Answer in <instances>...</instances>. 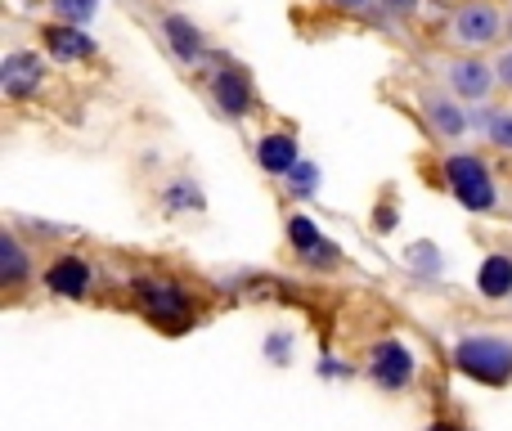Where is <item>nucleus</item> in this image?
I'll list each match as a JSON object with an SVG mask.
<instances>
[{"mask_svg":"<svg viewBox=\"0 0 512 431\" xmlns=\"http://www.w3.org/2000/svg\"><path fill=\"white\" fill-rule=\"evenodd\" d=\"M454 364H459L468 378L486 382V387H508L512 382V342H504V337H463L459 351H454Z\"/></svg>","mask_w":512,"mask_h":431,"instance_id":"f257e3e1","label":"nucleus"},{"mask_svg":"<svg viewBox=\"0 0 512 431\" xmlns=\"http://www.w3.org/2000/svg\"><path fill=\"white\" fill-rule=\"evenodd\" d=\"M445 176H450L454 198H459L468 212H486V207H495V185H490V171L481 167L477 158H468V153L450 158V162H445Z\"/></svg>","mask_w":512,"mask_h":431,"instance_id":"f03ea898","label":"nucleus"},{"mask_svg":"<svg viewBox=\"0 0 512 431\" xmlns=\"http://www.w3.org/2000/svg\"><path fill=\"white\" fill-rule=\"evenodd\" d=\"M135 297H140L144 315L158 319V324H180V319L189 315V301H185V292H180L176 283L149 279V283H140V288H135Z\"/></svg>","mask_w":512,"mask_h":431,"instance_id":"7ed1b4c3","label":"nucleus"},{"mask_svg":"<svg viewBox=\"0 0 512 431\" xmlns=\"http://www.w3.org/2000/svg\"><path fill=\"white\" fill-rule=\"evenodd\" d=\"M369 373L382 391H405L409 378H414V355H409L400 342H382L369 360Z\"/></svg>","mask_w":512,"mask_h":431,"instance_id":"20e7f679","label":"nucleus"},{"mask_svg":"<svg viewBox=\"0 0 512 431\" xmlns=\"http://www.w3.org/2000/svg\"><path fill=\"white\" fill-rule=\"evenodd\" d=\"M41 77H45V63L36 59V54H27V50L5 54V63H0V86H5V95H9V99H27V95H36Z\"/></svg>","mask_w":512,"mask_h":431,"instance_id":"39448f33","label":"nucleus"},{"mask_svg":"<svg viewBox=\"0 0 512 431\" xmlns=\"http://www.w3.org/2000/svg\"><path fill=\"white\" fill-rule=\"evenodd\" d=\"M454 32H459L463 45H490L499 36V14L490 5H468L454 18Z\"/></svg>","mask_w":512,"mask_h":431,"instance_id":"423d86ee","label":"nucleus"},{"mask_svg":"<svg viewBox=\"0 0 512 431\" xmlns=\"http://www.w3.org/2000/svg\"><path fill=\"white\" fill-rule=\"evenodd\" d=\"M45 50L54 54V59H63V63H77V59H90L95 54V41H90L86 32H81L77 23H68V27H45Z\"/></svg>","mask_w":512,"mask_h":431,"instance_id":"0eeeda50","label":"nucleus"},{"mask_svg":"<svg viewBox=\"0 0 512 431\" xmlns=\"http://www.w3.org/2000/svg\"><path fill=\"white\" fill-rule=\"evenodd\" d=\"M45 288H54L59 297H81L90 288V270L81 256H59V261L45 270Z\"/></svg>","mask_w":512,"mask_h":431,"instance_id":"6e6552de","label":"nucleus"},{"mask_svg":"<svg viewBox=\"0 0 512 431\" xmlns=\"http://www.w3.org/2000/svg\"><path fill=\"white\" fill-rule=\"evenodd\" d=\"M252 104V90L239 72H216V108H225L230 117H243Z\"/></svg>","mask_w":512,"mask_h":431,"instance_id":"1a4fd4ad","label":"nucleus"},{"mask_svg":"<svg viewBox=\"0 0 512 431\" xmlns=\"http://www.w3.org/2000/svg\"><path fill=\"white\" fill-rule=\"evenodd\" d=\"M256 158H261L265 171H274V176H288V171L297 167V144H292V135H265L261 149H256Z\"/></svg>","mask_w":512,"mask_h":431,"instance_id":"9d476101","label":"nucleus"},{"mask_svg":"<svg viewBox=\"0 0 512 431\" xmlns=\"http://www.w3.org/2000/svg\"><path fill=\"white\" fill-rule=\"evenodd\" d=\"M450 86L459 90L463 99H481L490 90V68H486V63H477V59L454 63V68H450Z\"/></svg>","mask_w":512,"mask_h":431,"instance_id":"9b49d317","label":"nucleus"},{"mask_svg":"<svg viewBox=\"0 0 512 431\" xmlns=\"http://www.w3.org/2000/svg\"><path fill=\"white\" fill-rule=\"evenodd\" d=\"M167 41L185 63H194L198 54H203V36H198V27L189 23V18H180V14L167 18Z\"/></svg>","mask_w":512,"mask_h":431,"instance_id":"f8f14e48","label":"nucleus"},{"mask_svg":"<svg viewBox=\"0 0 512 431\" xmlns=\"http://www.w3.org/2000/svg\"><path fill=\"white\" fill-rule=\"evenodd\" d=\"M0 279H5L9 288H18V283L27 279V256H23V247H18L14 234L0 238Z\"/></svg>","mask_w":512,"mask_h":431,"instance_id":"ddd939ff","label":"nucleus"},{"mask_svg":"<svg viewBox=\"0 0 512 431\" xmlns=\"http://www.w3.org/2000/svg\"><path fill=\"white\" fill-rule=\"evenodd\" d=\"M481 292H486V297H508L512 292V261L508 256H490V261L481 265Z\"/></svg>","mask_w":512,"mask_h":431,"instance_id":"4468645a","label":"nucleus"},{"mask_svg":"<svg viewBox=\"0 0 512 431\" xmlns=\"http://www.w3.org/2000/svg\"><path fill=\"white\" fill-rule=\"evenodd\" d=\"M288 238H292V247H297V252H315V247L324 243V238H319V229L310 225L306 216H292V225H288Z\"/></svg>","mask_w":512,"mask_h":431,"instance_id":"2eb2a0df","label":"nucleus"},{"mask_svg":"<svg viewBox=\"0 0 512 431\" xmlns=\"http://www.w3.org/2000/svg\"><path fill=\"white\" fill-rule=\"evenodd\" d=\"M432 122L441 126L445 135H459L463 126H468V117H463L454 104H445V99H432Z\"/></svg>","mask_w":512,"mask_h":431,"instance_id":"dca6fc26","label":"nucleus"},{"mask_svg":"<svg viewBox=\"0 0 512 431\" xmlns=\"http://www.w3.org/2000/svg\"><path fill=\"white\" fill-rule=\"evenodd\" d=\"M54 9H59L68 23H86L90 14H95V0H50Z\"/></svg>","mask_w":512,"mask_h":431,"instance_id":"f3484780","label":"nucleus"},{"mask_svg":"<svg viewBox=\"0 0 512 431\" xmlns=\"http://www.w3.org/2000/svg\"><path fill=\"white\" fill-rule=\"evenodd\" d=\"M315 176H319V171L310 167V162H297V167L288 171V180H292V189H297V194H310V189H315Z\"/></svg>","mask_w":512,"mask_h":431,"instance_id":"a211bd4d","label":"nucleus"},{"mask_svg":"<svg viewBox=\"0 0 512 431\" xmlns=\"http://www.w3.org/2000/svg\"><path fill=\"white\" fill-rule=\"evenodd\" d=\"M490 140L495 144H504V149H512V117H490Z\"/></svg>","mask_w":512,"mask_h":431,"instance_id":"6ab92c4d","label":"nucleus"},{"mask_svg":"<svg viewBox=\"0 0 512 431\" xmlns=\"http://www.w3.org/2000/svg\"><path fill=\"white\" fill-rule=\"evenodd\" d=\"M167 203H171V207H180V203H185V207H203V198H198L194 189H171Z\"/></svg>","mask_w":512,"mask_h":431,"instance_id":"aec40b11","label":"nucleus"},{"mask_svg":"<svg viewBox=\"0 0 512 431\" xmlns=\"http://www.w3.org/2000/svg\"><path fill=\"white\" fill-rule=\"evenodd\" d=\"M499 77H504V86H512V54H504V63H499Z\"/></svg>","mask_w":512,"mask_h":431,"instance_id":"412c9836","label":"nucleus"},{"mask_svg":"<svg viewBox=\"0 0 512 431\" xmlns=\"http://www.w3.org/2000/svg\"><path fill=\"white\" fill-rule=\"evenodd\" d=\"M333 5H337V9H364L369 0H333Z\"/></svg>","mask_w":512,"mask_h":431,"instance_id":"4be33fe9","label":"nucleus"},{"mask_svg":"<svg viewBox=\"0 0 512 431\" xmlns=\"http://www.w3.org/2000/svg\"><path fill=\"white\" fill-rule=\"evenodd\" d=\"M387 9H400V14H405V9H414V0H387Z\"/></svg>","mask_w":512,"mask_h":431,"instance_id":"5701e85b","label":"nucleus"},{"mask_svg":"<svg viewBox=\"0 0 512 431\" xmlns=\"http://www.w3.org/2000/svg\"><path fill=\"white\" fill-rule=\"evenodd\" d=\"M427 431H459V427H445V423H436V427H427Z\"/></svg>","mask_w":512,"mask_h":431,"instance_id":"b1692460","label":"nucleus"}]
</instances>
